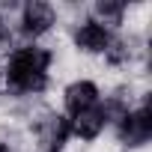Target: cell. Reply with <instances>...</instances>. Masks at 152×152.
<instances>
[{
	"label": "cell",
	"mask_w": 152,
	"mask_h": 152,
	"mask_svg": "<svg viewBox=\"0 0 152 152\" xmlns=\"http://www.w3.org/2000/svg\"><path fill=\"white\" fill-rule=\"evenodd\" d=\"M30 128V137H33V152H63L69 143H72V134H69V116L57 107L45 110Z\"/></svg>",
	"instance_id": "4"
},
{
	"label": "cell",
	"mask_w": 152,
	"mask_h": 152,
	"mask_svg": "<svg viewBox=\"0 0 152 152\" xmlns=\"http://www.w3.org/2000/svg\"><path fill=\"white\" fill-rule=\"evenodd\" d=\"M51 66H54V54L42 42H21L0 63V90L15 102L42 99L54 87Z\"/></svg>",
	"instance_id": "1"
},
{
	"label": "cell",
	"mask_w": 152,
	"mask_h": 152,
	"mask_svg": "<svg viewBox=\"0 0 152 152\" xmlns=\"http://www.w3.org/2000/svg\"><path fill=\"white\" fill-rule=\"evenodd\" d=\"M0 27H3V15H0Z\"/></svg>",
	"instance_id": "10"
},
{
	"label": "cell",
	"mask_w": 152,
	"mask_h": 152,
	"mask_svg": "<svg viewBox=\"0 0 152 152\" xmlns=\"http://www.w3.org/2000/svg\"><path fill=\"white\" fill-rule=\"evenodd\" d=\"M66 36H69L72 51L78 54V57H84V60H102L104 48H107V45H110V39H113V33H110V30H104L102 24H96L90 15H87V18H81L75 27H69V30H66Z\"/></svg>",
	"instance_id": "5"
},
{
	"label": "cell",
	"mask_w": 152,
	"mask_h": 152,
	"mask_svg": "<svg viewBox=\"0 0 152 152\" xmlns=\"http://www.w3.org/2000/svg\"><path fill=\"white\" fill-rule=\"evenodd\" d=\"M12 27L21 42H42L57 30V9H54V3H45V0L21 3Z\"/></svg>",
	"instance_id": "3"
},
{
	"label": "cell",
	"mask_w": 152,
	"mask_h": 152,
	"mask_svg": "<svg viewBox=\"0 0 152 152\" xmlns=\"http://www.w3.org/2000/svg\"><path fill=\"white\" fill-rule=\"evenodd\" d=\"M107 131V119L102 113V104H93L87 110H78L69 116V134L81 146H96Z\"/></svg>",
	"instance_id": "6"
},
{
	"label": "cell",
	"mask_w": 152,
	"mask_h": 152,
	"mask_svg": "<svg viewBox=\"0 0 152 152\" xmlns=\"http://www.w3.org/2000/svg\"><path fill=\"white\" fill-rule=\"evenodd\" d=\"M125 12L128 3H122V0H96L93 6H87V15L110 33H119L125 27Z\"/></svg>",
	"instance_id": "8"
},
{
	"label": "cell",
	"mask_w": 152,
	"mask_h": 152,
	"mask_svg": "<svg viewBox=\"0 0 152 152\" xmlns=\"http://www.w3.org/2000/svg\"><path fill=\"white\" fill-rule=\"evenodd\" d=\"M60 102H63V113L72 116L78 110H87V107L99 104L102 102V87L93 78H72V81H66Z\"/></svg>",
	"instance_id": "7"
},
{
	"label": "cell",
	"mask_w": 152,
	"mask_h": 152,
	"mask_svg": "<svg viewBox=\"0 0 152 152\" xmlns=\"http://www.w3.org/2000/svg\"><path fill=\"white\" fill-rule=\"evenodd\" d=\"M152 93L140 96L137 104L113 125V143L119 152H143L152 140Z\"/></svg>",
	"instance_id": "2"
},
{
	"label": "cell",
	"mask_w": 152,
	"mask_h": 152,
	"mask_svg": "<svg viewBox=\"0 0 152 152\" xmlns=\"http://www.w3.org/2000/svg\"><path fill=\"white\" fill-rule=\"evenodd\" d=\"M0 152H12V149H9V146H6L3 140H0Z\"/></svg>",
	"instance_id": "9"
}]
</instances>
